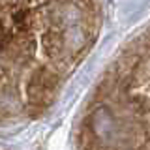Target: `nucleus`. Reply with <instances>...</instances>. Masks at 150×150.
I'll return each mask as SVG.
<instances>
[{
  "mask_svg": "<svg viewBox=\"0 0 150 150\" xmlns=\"http://www.w3.org/2000/svg\"><path fill=\"white\" fill-rule=\"evenodd\" d=\"M19 107V96L15 94V90H11L9 86L0 90V109L2 111H11Z\"/></svg>",
  "mask_w": 150,
  "mask_h": 150,
  "instance_id": "0eeeda50",
  "label": "nucleus"
},
{
  "mask_svg": "<svg viewBox=\"0 0 150 150\" xmlns=\"http://www.w3.org/2000/svg\"><path fill=\"white\" fill-rule=\"evenodd\" d=\"M34 49H36V40L32 38L30 32H26V34L13 32L6 40V43L2 45L4 54L9 56V60H13V62H23V60L30 58Z\"/></svg>",
  "mask_w": 150,
  "mask_h": 150,
  "instance_id": "f03ea898",
  "label": "nucleus"
},
{
  "mask_svg": "<svg viewBox=\"0 0 150 150\" xmlns=\"http://www.w3.org/2000/svg\"><path fill=\"white\" fill-rule=\"evenodd\" d=\"M41 49H43V53L49 56L51 60H64V56L68 54V51H66L64 47V40H62V34L60 32H56L54 28H51V30H47L43 36H41Z\"/></svg>",
  "mask_w": 150,
  "mask_h": 150,
  "instance_id": "7ed1b4c3",
  "label": "nucleus"
},
{
  "mask_svg": "<svg viewBox=\"0 0 150 150\" xmlns=\"http://www.w3.org/2000/svg\"><path fill=\"white\" fill-rule=\"evenodd\" d=\"M11 26H13V32L17 34H26L30 32V26H32V13L28 11L26 8H19L11 13Z\"/></svg>",
  "mask_w": 150,
  "mask_h": 150,
  "instance_id": "423d86ee",
  "label": "nucleus"
},
{
  "mask_svg": "<svg viewBox=\"0 0 150 150\" xmlns=\"http://www.w3.org/2000/svg\"><path fill=\"white\" fill-rule=\"evenodd\" d=\"M88 122H90V129L96 135V139H100L105 146H112V144L118 143L120 139L118 122L107 107H96Z\"/></svg>",
  "mask_w": 150,
  "mask_h": 150,
  "instance_id": "f257e3e1",
  "label": "nucleus"
},
{
  "mask_svg": "<svg viewBox=\"0 0 150 150\" xmlns=\"http://www.w3.org/2000/svg\"><path fill=\"white\" fill-rule=\"evenodd\" d=\"M13 34V30H11V26L8 25V21L4 17H0V47H2L4 43H6V40L9 36Z\"/></svg>",
  "mask_w": 150,
  "mask_h": 150,
  "instance_id": "6e6552de",
  "label": "nucleus"
},
{
  "mask_svg": "<svg viewBox=\"0 0 150 150\" xmlns=\"http://www.w3.org/2000/svg\"><path fill=\"white\" fill-rule=\"evenodd\" d=\"M62 40H64V47L68 53H79V51L84 49V45L88 41V32L84 30L81 23H77V25L64 28Z\"/></svg>",
  "mask_w": 150,
  "mask_h": 150,
  "instance_id": "20e7f679",
  "label": "nucleus"
},
{
  "mask_svg": "<svg viewBox=\"0 0 150 150\" xmlns=\"http://www.w3.org/2000/svg\"><path fill=\"white\" fill-rule=\"evenodd\" d=\"M51 92H53V88L45 86V84L40 83L36 77H30L28 86H26V94H28V100H30L32 103H36V105H43V103L49 100Z\"/></svg>",
  "mask_w": 150,
  "mask_h": 150,
  "instance_id": "39448f33",
  "label": "nucleus"
}]
</instances>
